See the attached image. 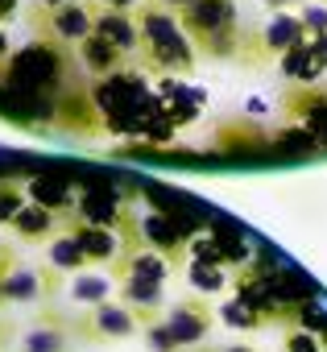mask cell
<instances>
[{"mask_svg":"<svg viewBox=\"0 0 327 352\" xmlns=\"http://www.w3.org/2000/svg\"><path fill=\"white\" fill-rule=\"evenodd\" d=\"M116 298H120V302H124V307L141 319V327L166 315V282H149V278H120Z\"/></svg>","mask_w":327,"mask_h":352,"instance_id":"52a82bcc","label":"cell"},{"mask_svg":"<svg viewBox=\"0 0 327 352\" xmlns=\"http://www.w3.org/2000/svg\"><path fill=\"white\" fill-rule=\"evenodd\" d=\"M13 9H17V0H0V17H9Z\"/></svg>","mask_w":327,"mask_h":352,"instance_id":"cb8c5ba5","label":"cell"},{"mask_svg":"<svg viewBox=\"0 0 327 352\" xmlns=\"http://www.w3.org/2000/svg\"><path fill=\"white\" fill-rule=\"evenodd\" d=\"M261 5H265V9H273V13H286L290 5H298V0H261Z\"/></svg>","mask_w":327,"mask_h":352,"instance_id":"603a6c76","label":"cell"},{"mask_svg":"<svg viewBox=\"0 0 327 352\" xmlns=\"http://www.w3.org/2000/svg\"><path fill=\"white\" fill-rule=\"evenodd\" d=\"M236 0H195L191 9L179 13V25L187 34V42L195 46V54L207 58H232L240 30H236Z\"/></svg>","mask_w":327,"mask_h":352,"instance_id":"7a4b0ae2","label":"cell"},{"mask_svg":"<svg viewBox=\"0 0 327 352\" xmlns=\"http://www.w3.org/2000/svg\"><path fill=\"white\" fill-rule=\"evenodd\" d=\"M46 261H50V270H54V274H67V278H75V274L91 270L71 228H67V232H58V236H54V241L46 245Z\"/></svg>","mask_w":327,"mask_h":352,"instance_id":"7c38bea8","label":"cell"},{"mask_svg":"<svg viewBox=\"0 0 327 352\" xmlns=\"http://www.w3.org/2000/svg\"><path fill=\"white\" fill-rule=\"evenodd\" d=\"M298 42H306V25H302V17L273 13L269 25L261 30V46H265L269 54H290V50H298Z\"/></svg>","mask_w":327,"mask_h":352,"instance_id":"30bf717a","label":"cell"},{"mask_svg":"<svg viewBox=\"0 0 327 352\" xmlns=\"http://www.w3.org/2000/svg\"><path fill=\"white\" fill-rule=\"evenodd\" d=\"M133 17H137V54L133 58H141L153 71H166V75H191L195 71L199 54L187 42L174 13H166V9H157V5L145 0Z\"/></svg>","mask_w":327,"mask_h":352,"instance_id":"6da1fadb","label":"cell"},{"mask_svg":"<svg viewBox=\"0 0 327 352\" xmlns=\"http://www.w3.org/2000/svg\"><path fill=\"white\" fill-rule=\"evenodd\" d=\"M42 21V34H50L54 42L63 46H83L91 34H95V5L91 0H71V5L54 9V13H42L34 9V25Z\"/></svg>","mask_w":327,"mask_h":352,"instance_id":"3957f363","label":"cell"},{"mask_svg":"<svg viewBox=\"0 0 327 352\" xmlns=\"http://www.w3.org/2000/svg\"><path fill=\"white\" fill-rule=\"evenodd\" d=\"M9 50V42H5V30H0V54H5Z\"/></svg>","mask_w":327,"mask_h":352,"instance_id":"484cf974","label":"cell"},{"mask_svg":"<svg viewBox=\"0 0 327 352\" xmlns=\"http://www.w3.org/2000/svg\"><path fill=\"white\" fill-rule=\"evenodd\" d=\"M224 319H228L232 327H257V323H261L245 302H228V307H224Z\"/></svg>","mask_w":327,"mask_h":352,"instance_id":"e0dca14e","label":"cell"},{"mask_svg":"<svg viewBox=\"0 0 327 352\" xmlns=\"http://www.w3.org/2000/svg\"><path fill=\"white\" fill-rule=\"evenodd\" d=\"M149 5H157V9H166V13H174V17H179L183 9H191V5H195V0H149Z\"/></svg>","mask_w":327,"mask_h":352,"instance_id":"44dd1931","label":"cell"},{"mask_svg":"<svg viewBox=\"0 0 327 352\" xmlns=\"http://www.w3.org/2000/svg\"><path fill=\"white\" fill-rule=\"evenodd\" d=\"M13 265H17V253H13V245H9L5 236H0V278H5Z\"/></svg>","mask_w":327,"mask_h":352,"instance_id":"ffe728a7","label":"cell"},{"mask_svg":"<svg viewBox=\"0 0 327 352\" xmlns=\"http://www.w3.org/2000/svg\"><path fill=\"white\" fill-rule=\"evenodd\" d=\"M286 352H319V344L306 331H294V336H286Z\"/></svg>","mask_w":327,"mask_h":352,"instance_id":"d6986e66","label":"cell"},{"mask_svg":"<svg viewBox=\"0 0 327 352\" xmlns=\"http://www.w3.org/2000/svg\"><path fill=\"white\" fill-rule=\"evenodd\" d=\"M63 274H54L50 265H30V261H17L5 278H0V294L13 307H30V302H46L63 282Z\"/></svg>","mask_w":327,"mask_h":352,"instance_id":"277c9868","label":"cell"},{"mask_svg":"<svg viewBox=\"0 0 327 352\" xmlns=\"http://www.w3.org/2000/svg\"><path fill=\"white\" fill-rule=\"evenodd\" d=\"M34 5H38L42 13H54V9H63V5H71V0H34Z\"/></svg>","mask_w":327,"mask_h":352,"instance_id":"7402d4cb","label":"cell"},{"mask_svg":"<svg viewBox=\"0 0 327 352\" xmlns=\"http://www.w3.org/2000/svg\"><path fill=\"white\" fill-rule=\"evenodd\" d=\"M91 5L104 9V13H128V17H133V13L145 5V0H91Z\"/></svg>","mask_w":327,"mask_h":352,"instance_id":"ac0fdd59","label":"cell"},{"mask_svg":"<svg viewBox=\"0 0 327 352\" xmlns=\"http://www.w3.org/2000/svg\"><path fill=\"white\" fill-rule=\"evenodd\" d=\"M75 327H79L87 340H133V336L141 331V319H137L120 298H112V302L91 307V315H83Z\"/></svg>","mask_w":327,"mask_h":352,"instance_id":"5b68a950","label":"cell"},{"mask_svg":"<svg viewBox=\"0 0 327 352\" xmlns=\"http://www.w3.org/2000/svg\"><path fill=\"white\" fill-rule=\"evenodd\" d=\"M21 241H34V245H50L54 236H58V216L46 208V204H25L21 212H17V220L9 224Z\"/></svg>","mask_w":327,"mask_h":352,"instance_id":"9c48e42d","label":"cell"},{"mask_svg":"<svg viewBox=\"0 0 327 352\" xmlns=\"http://www.w3.org/2000/svg\"><path fill=\"white\" fill-rule=\"evenodd\" d=\"M220 352H257V348H249V344H228V348H220Z\"/></svg>","mask_w":327,"mask_h":352,"instance_id":"d4e9b609","label":"cell"},{"mask_svg":"<svg viewBox=\"0 0 327 352\" xmlns=\"http://www.w3.org/2000/svg\"><path fill=\"white\" fill-rule=\"evenodd\" d=\"M25 208V195H21V183H0V224H13L17 212Z\"/></svg>","mask_w":327,"mask_h":352,"instance_id":"9a60e30c","label":"cell"},{"mask_svg":"<svg viewBox=\"0 0 327 352\" xmlns=\"http://www.w3.org/2000/svg\"><path fill=\"white\" fill-rule=\"evenodd\" d=\"M5 336H9V331H5V323H0V348H5Z\"/></svg>","mask_w":327,"mask_h":352,"instance_id":"4316f807","label":"cell"},{"mask_svg":"<svg viewBox=\"0 0 327 352\" xmlns=\"http://www.w3.org/2000/svg\"><path fill=\"white\" fill-rule=\"evenodd\" d=\"M17 352H71V331L67 323L58 319H42V323H30L21 331V348Z\"/></svg>","mask_w":327,"mask_h":352,"instance_id":"8fae6325","label":"cell"},{"mask_svg":"<svg viewBox=\"0 0 327 352\" xmlns=\"http://www.w3.org/2000/svg\"><path fill=\"white\" fill-rule=\"evenodd\" d=\"M161 323L170 327L174 344L187 352V348L203 344V336H207V327H212V311H207L203 298H183V302H174V307H166Z\"/></svg>","mask_w":327,"mask_h":352,"instance_id":"8992f818","label":"cell"},{"mask_svg":"<svg viewBox=\"0 0 327 352\" xmlns=\"http://www.w3.org/2000/svg\"><path fill=\"white\" fill-rule=\"evenodd\" d=\"M141 336H145V344H149V352H183L179 344H174V336H170V327L161 323V319H153V323H145L141 327Z\"/></svg>","mask_w":327,"mask_h":352,"instance_id":"2e32d148","label":"cell"},{"mask_svg":"<svg viewBox=\"0 0 327 352\" xmlns=\"http://www.w3.org/2000/svg\"><path fill=\"white\" fill-rule=\"evenodd\" d=\"M112 278L108 274H100V270H83V274H75L71 282H67V294H71V302H79V307H100V302H112Z\"/></svg>","mask_w":327,"mask_h":352,"instance_id":"4fadbf2b","label":"cell"},{"mask_svg":"<svg viewBox=\"0 0 327 352\" xmlns=\"http://www.w3.org/2000/svg\"><path fill=\"white\" fill-rule=\"evenodd\" d=\"M71 232H75V241H79V249H83L87 265H108V261H120V241H116V228H108V224H79V228H71Z\"/></svg>","mask_w":327,"mask_h":352,"instance_id":"ba28073f","label":"cell"},{"mask_svg":"<svg viewBox=\"0 0 327 352\" xmlns=\"http://www.w3.org/2000/svg\"><path fill=\"white\" fill-rule=\"evenodd\" d=\"M0 307H5V294H0Z\"/></svg>","mask_w":327,"mask_h":352,"instance_id":"83f0119b","label":"cell"},{"mask_svg":"<svg viewBox=\"0 0 327 352\" xmlns=\"http://www.w3.org/2000/svg\"><path fill=\"white\" fill-rule=\"evenodd\" d=\"M79 54L91 63V71H112L116 63H124V54H120V50H112V46H108L104 38H95V34L79 46Z\"/></svg>","mask_w":327,"mask_h":352,"instance_id":"5bb4252c","label":"cell"}]
</instances>
